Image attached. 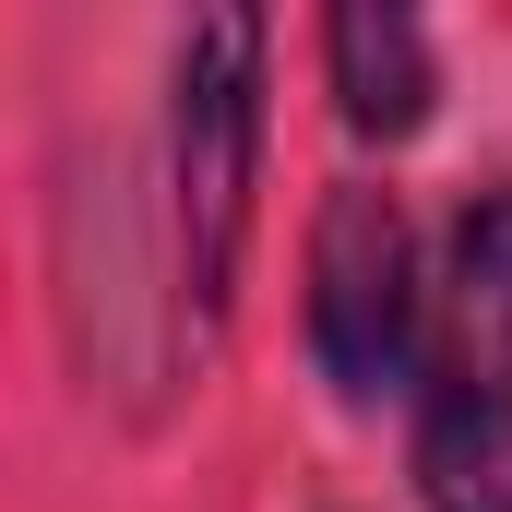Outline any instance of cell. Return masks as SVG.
<instances>
[{
	"label": "cell",
	"mask_w": 512,
	"mask_h": 512,
	"mask_svg": "<svg viewBox=\"0 0 512 512\" xmlns=\"http://www.w3.org/2000/svg\"><path fill=\"white\" fill-rule=\"evenodd\" d=\"M310 346L346 405H370L382 382H405L417 346V239L393 215V191H334L322 239H310Z\"/></svg>",
	"instance_id": "3957f363"
},
{
	"label": "cell",
	"mask_w": 512,
	"mask_h": 512,
	"mask_svg": "<svg viewBox=\"0 0 512 512\" xmlns=\"http://www.w3.org/2000/svg\"><path fill=\"white\" fill-rule=\"evenodd\" d=\"M417 489L429 512H512V191H477L441 262Z\"/></svg>",
	"instance_id": "6da1fadb"
},
{
	"label": "cell",
	"mask_w": 512,
	"mask_h": 512,
	"mask_svg": "<svg viewBox=\"0 0 512 512\" xmlns=\"http://www.w3.org/2000/svg\"><path fill=\"white\" fill-rule=\"evenodd\" d=\"M251 143H262V24L203 12L179 48V251H191L203 310H227V274L251 239Z\"/></svg>",
	"instance_id": "7a4b0ae2"
},
{
	"label": "cell",
	"mask_w": 512,
	"mask_h": 512,
	"mask_svg": "<svg viewBox=\"0 0 512 512\" xmlns=\"http://www.w3.org/2000/svg\"><path fill=\"white\" fill-rule=\"evenodd\" d=\"M322 48H334V96H346V120L358 131H417L429 120V36L382 12V0H358V12H334L322 24Z\"/></svg>",
	"instance_id": "277c9868"
}]
</instances>
